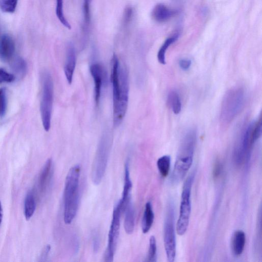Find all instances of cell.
Instances as JSON below:
<instances>
[{
	"label": "cell",
	"mask_w": 262,
	"mask_h": 262,
	"mask_svg": "<svg viewBox=\"0 0 262 262\" xmlns=\"http://www.w3.org/2000/svg\"><path fill=\"white\" fill-rule=\"evenodd\" d=\"M196 141L194 129L188 130L183 137L170 178L173 184L181 181L191 166Z\"/></svg>",
	"instance_id": "cell-1"
},
{
	"label": "cell",
	"mask_w": 262,
	"mask_h": 262,
	"mask_svg": "<svg viewBox=\"0 0 262 262\" xmlns=\"http://www.w3.org/2000/svg\"><path fill=\"white\" fill-rule=\"evenodd\" d=\"M80 166L72 167L66 177L64 189V222L70 224L74 219L79 206V183Z\"/></svg>",
	"instance_id": "cell-2"
},
{
	"label": "cell",
	"mask_w": 262,
	"mask_h": 262,
	"mask_svg": "<svg viewBox=\"0 0 262 262\" xmlns=\"http://www.w3.org/2000/svg\"><path fill=\"white\" fill-rule=\"evenodd\" d=\"M245 98V91L242 88H234L226 93L221 108L220 120L222 124L227 125L234 120L243 107Z\"/></svg>",
	"instance_id": "cell-3"
},
{
	"label": "cell",
	"mask_w": 262,
	"mask_h": 262,
	"mask_svg": "<svg viewBox=\"0 0 262 262\" xmlns=\"http://www.w3.org/2000/svg\"><path fill=\"white\" fill-rule=\"evenodd\" d=\"M53 101V83L52 78L48 72L42 75V94L40 105L42 126L46 132L51 126L52 110Z\"/></svg>",
	"instance_id": "cell-4"
},
{
	"label": "cell",
	"mask_w": 262,
	"mask_h": 262,
	"mask_svg": "<svg viewBox=\"0 0 262 262\" xmlns=\"http://www.w3.org/2000/svg\"><path fill=\"white\" fill-rule=\"evenodd\" d=\"M194 174H190L186 179L181 194L180 214L177 224V232L184 235L188 228L191 213V191Z\"/></svg>",
	"instance_id": "cell-5"
},
{
	"label": "cell",
	"mask_w": 262,
	"mask_h": 262,
	"mask_svg": "<svg viewBox=\"0 0 262 262\" xmlns=\"http://www.w3.org/2000/svg\"><path fill=\"white\" fill-rule=\"evenodd\" d=\"M111 144L106 139H103L98 146L92 168V180L98 185L101 181L106 168Z\"/></svg>",
	"instance_id": "cell-6"
},
{
	"label": "cell",
	"mask_w": 262,
	"mask_h": 262,
	"mask_svg": "<svg viewBox=\"0 0 262 262\" xmlns=\"http://www.w3.org/2000/svg\"><path fill=\"white\" fill-rule=\"evenodd\" d=\"M120 80V95L119 102L116 110L113 111V120L115 126L120 124L127 107L128 100V72L125 67L119 69Z\"/></svg>",
	"instance_id": "cell-7"
},
{
	"label": "cell",
	"mask_w": 262,
	"mask_h": 262,
	"mask_svg": "<svg viewBox=\"0 0 262 262\" xmlns=\"http://www.w3.org/2000/svg\"><path fill=\"white\" fill-rule=\"evenodd\" d=\"M122 211L120 201L115 205L108 235V243L104 255L105 261H113L119 235L120 216Z\"/></svg>",
	"instance_id": "cell-8"
},
{
	"label": "cell",
	"mask_w": 262,
	"mask_h": 262,
	"mask_svg": "<svg viewBox=\"0 0 262 262\" xmlns=\"http://www.w3.org/2000/svg\"><path fill=\"white\" fill-rule=\"evenodd\" d=\"M176 241L174 226L173 210L168 207L164 225V244L167 260H174L176 251Z\"/></svg>",
	"instance_id": "cell-9"
},
{
	"label": "cell",
	"mask_w": 262,
	"mask_h": 262,
	"mask_svg": "<svg viewBox=\"0 0 262 262\" xmlns=\"http://www.w3.org/2000/svg\"><path fill=\"white\" fill-rule=\"evenodd\" d=\"M111 79L113 87V111L117 107L120 95L119 63L117 57L114 54L112 58Z\"/></svg>",
	"instance_id": "cell-10"
},
{
	"label": "cell",
	"mask_w": 262,
	"mask_h": 262,
	"mask_svg": "<svg viewBox=\"0 0 262 262\" xmlns=\"http://www.w3.org/2000/svg\"><path fill=\"white\" fill-rule=\"evenodd\" d=\"M15 43L11 36L4 34L0 38V59L8 61L13 58L15 53Z\"/></svg>",
	"instance_id": "cell-11"
},
{
	"label": "cell",
	"mask_w": 262,
	"mask_h": 262,
	"mask_svg": "<svg viewBox=\"0 0 262 262\" xmlns=\"http://www.w3.org/2000/svg\"><path fill=\"white\" fill-rule=\"evenodd\" d=\"M53 174V164L52 159H48L40 172L38 182V188L41 193L48 189Z\"/></svg>",
	"instance_id": "cell-12"
},
{
	"label": "cell",
	"mask_w": 262,
	"mask_h": 262,
	"mask_svg": "<svg viewBox=\"0 0 262 262\" xmlns=\"http://www.w3.org/2000/svg\"><path fill=\"white\" fill-rule=\"evenodd\" d=\"M90 72L94 82L95 100L98 105L101 95L103 79V70L99 63H93L90 67Z\"/></svg>",
	"instance_id": "cell-13"
},
{
	"label": "cell",
	"mask_w": 262,
	"mask_h": 262,
	"mask_svg": "<svg viewBox=\"0 0 262 262\" xmlns=\"http://www.w3.org/2000/svg\"><path fill=\"white\" fill-rule=\"evenodd\" d=\"M132 187V183L130 178L129 162L127 160L124 165V178L122 197V199L119 200L122 206V211H124L127 204L130 201V191Z\"/></svg>",
	"instance_id": "cell-14"
},
{
	"label": "cell",
	"mask_w": 262,
	"mask_h": 262,
	"mask_svg": "<svg viewBox=\"0 0 262 262\" xmlns=\"http://www.w3.org/2000/svg\"><path fill=\"white\" fill-rule=\"evenodd\" d=\"M76 65V56L74 48L69 46L67 50L66 61L64 68V74L69 84L72 82Z\"/></svg>",
	"instance_id": "cell-15"
},
{
	"label": "cell",
	"mask_w": 262,
	"mask_h": 262,
	"mask_svg": "<svg viewBox=\"0 0 262 262\" xmlns=\"http://www.w3.org/2000/svg\"><path fill=\"white\" fill-rule=\"evenodd\" d=\"M245 244V232L241 230L235 231L231 238V247L233 254L236 256L241 255L244 250Z\"/></svg>",
	"instance_id": "cell-16"
},
{
	"label": "cell",
	"mask_w": 262,
	"mask_h": 262,
	"mask_svg": "<svg viewBox=\"0 0 262 262\" xmlns=\"http://www.w3.org/2000/svg\"><path fill=\"white\" fill-rule=\"evenodd\" d=\"M175 11L168 8L165 5L158 4L153 8L151 16L153 19L160 23L169 20L175 14Z\"/></svg>",
	"instance_id": "cell-17"
},
{
	"label": "cell",
	"mask_w": 262,
	"mask_h": 262,
	"mask_svg": "<svg viewBox=\"0 0 262 262\" xmlns=\"http://www.w3.org/2000/svg\"><path fill=\"white\" fill-rule=\"evenodd\" d=\"M124 211H125L124 230L127 234H131L134 231L135 220V210L131 201L127 204Z\"/></svg>",
	"instance_id": "cell-18"
},
{
	"label": "cell",
	"mask_w": 262,
	"mask_h": 262,
	"mask_svg": "<svg viewBox=\"0 0 262 262\" xmlns=\"http://www.w3.org/2000/svg\"><path fill=\"white\" fill-rule=\"evenodd\" d=\"M154 220V213L150 202H147L145 206V209L142 220V230L144 233H146L150 229Z\"/></svg>",
	"instance_id": "cell-19"
},
{
	"label": "cell",
	"mask_w": 262,
	"mask_h": 262,
	"mask_svg": "<svg viewBox=\"0 0 262 262\" xmlns=\"http://www.w3.org/2000/svg\"><path fill=\"white\" fill-rule=\"evenodd\" d=\"M36 200L32 191L30 190L27 194L24 202V215L27 220H29L36 209Z\"/></svg>",
	"instance_id": "cell-20"
},
{
	"label": "cell",
	"mask_w": 262,
	"mask_h": 262,
	"mask_svg": "<svg viewBox=\"0 0 262 262\" xmlns=\"http://www.w3.org/2000/svg\"><path fill=\"white\" fill-rule=\"evenodd\" d=\"M11 68L14 73L17 76H24L27 71V64L24 59L21 57H16L11 63Z\"/></svg>",
	"instance_id": "cell-21"
},
{
	"label": "cell",
	"mask_w": 262,
	"mask_h": 262,
	"mask_svg": "<svg viewBox=\"0 0 262 262\" xmlns=\"http://www.w3.org/2000/svg\"><path fill=\"white\" fill-rule=\"evenodd\" d=\"M179 36L175 35L172 37H169L165 40L163 44L160 48L158 54L157 58L159 62L162 64L166 63V53L169 47L177 40Z\"/></svg>",
	"instance_id": "cell-22"
},
{
	"label": "cell",
	"mask_w": 262,
	"mask_h": 262,
	"mask_svg": "<svg viewBox=\"0 0 262 262\" xmlns=\"http://www.w3.org/2000/svg\"><path fill=\"white\" fill-rule=\"evenodd\" d=\"M168 102L173 113L179 114L182 108V103L179 95L174 91H171L168 96Z\"/></svg>",
	"instance_id": "cell-23"
},
{
	"label": "cell",
	"mask_w": 262,
	"mask_h": 262,
	"mask_svg": "<svg viewBox=\"0 0 262 262\" xmlns=\"http://www.w3.org/2000/svg\"><path fill=\"white\" fill-rule=\"evenodd\" d=\"M157 165L161 176L166 177L168 174L170 166V157L168 155H164L159 158Z\"/></svg>",
	"instance_id": "cell-24"
},
{
	"label": "cell",
	"mask_w": 262,
	"mask_h": 262,
	"mask_svg": "<svg viewBox=\"0 0 262 262\" xmlns=\"http://www.w3.org/2000/svg\"><path fill=\"white\" fill-rule=\"evenodd\" d=\"M18 0H0V9L4 13H12L16 10Z\"/></svg>",
	"instance_id": "cell-25"
},
{
	"label": "cell",
	"mask_w": 262,
	"mask_h": 262,
	"mask_svg": "<svg viewBox=\"0 0 262 262\" xmlns=\"http://www.w3.org/2000/svg\"><path fill=\"white\" fill-rule=\"evenodd\" d=\"M147 261L155 262L157 261V243L155 237L150 236L149 241V248L147 257Z\"/></svg>",
	"instance_id": "cell-26"
},
{
	"label": "cell",
	"mask_w": 262,
	"mask_h": 262,
	"mask_svg": "<svg viewBox=\"0 0 262 262\" xmlns=\"http://www.w3.org/2000/svg\"><path fill=\"white\" fill-rule=\"evenodd\" d=\"M56 14L61 23L67 28L71 29V26L64 17L63 11V0H56Z\"/></svg>",
	"instance_id": "cell-27"
},
{
	"label": "cell",
	"mask_w": 262,
	"mask_h": 262,
	"mask_svg": "<svg viewBox=\"0 0 262 262\" xmlns=\"http://www.w3.org/2000/svg\"><path fill=\"white\" fill-rule=\"evenodd\" d=\"M7 108V92L5 88L0 89V118L4 117Z\"/></svg>",
	"instance_id": "cell-28"
},
{
	"label": "cell",
	"mask_w": 262,
	"mask_h": 262,
	"mask_svg": "<svg viewBox=\"0 0 262 262\" xmlns=\"http://www.w3.org/2000/svg\"><path fill=\"white\" fill-rule=\"evenodd\" d=\"M15 79V75L7 72L3 68H0V84L4 83H11Z\"/></svg>",
	"instance_id": "cell-29"
},
{
	"label": "cell",
	"mask_w": 262,
	"mask_h": 262,
	"mask_svg": "<svg viewBox=\"0 0 262 262\" xmlns=\"http://www.w3.org/2000/svg\"><path fill=\"white\" fill-rule=\"evenodd\" d=\"M92 0H83L82 11L85 24H89L90 21V5Z\"/></svg>",
	"instance_id": "cell-30"
},
{
	"label": "cell",
	"mask_w": 262,
	"mask_h": 262,
	"mask_svg": "<svg viewBox=\"0 0 262 262\" xmlns=\"http://www.w3.org/2000/svg\"><path fill=\"white\" fill-rule=\"evenodd\" d=\"M179 64L182 70L187 71L191 65V61L188 59H182L179 61Z\"/></svg>",
	"instance_id": "cell-31"
},
{
	"label": "cell",
	"mask_w": 262,
	"mask_h": 262,
	"mask_svg": "<svg viewBox=\"0 0 262 262\" xmlns=\"http://www.w3.org/2000/svg\"><path fill=\"white\" fill-rule=\"evenodd\" d=\"M100 245V240L98 234L95 232L93 238V250L96 252L98 250Z\"/></svg>",
	"instance_id": "cell-32"
},
{
	"label": "cell",
	"mask_w": 262,
	"mask_h": 262,
	"mask_svg": "<svg viewBox=\"0 0 262 262\" xmlns=\"http://www.w3.org/2000/svg\"><path fill=\"white\" fill-rule=\"evenodd\" d=\"M132 14V9L130 7H127L125 9V12H124V21L125 23L128 22V21L130 20V18L131 17Z\"/></svg>",
	"instance_id": "cell-33"
},
{
	"label": "cell",
	"mask_w": 262,
	"mask_h": 262,
	"mask_svg": "<svg viewBox=\"0 0 262 262\" xmlns=\"http://www.w3.org/2000/svg\"><path fill=\"white\" fill-rule=\"evenodd\" d=\"M222 168V165L221 163L219 162H217L214 166L213 169V175L214 177H217L221 172V170Z\"/></svg>",
	"instance_id": "cell-34"
},
{
	"label": "cell",
	"mask_w": 262,
	"mask_h": 262,
	"mask_svg": "<svg viewBox=\"0 0 262 262\" xmlns=\"http://www.w3.org/2000/svg\"><path fill=\"white\" fill-rule=\"evenodd\" d=\"M50 248H51L50 246L49 245L46 247V248L42 254V258H46L47 257L48 253L50 250Z\"/></svg>",
	"instance_id": "cell-35"
},
{
	"label": "cell",
	"mask_w": 262,
	"mask_h": 262,
	"mask_svg": "<svg viewBox=\"0 0 262 262\" xmlns=\"http://www.w3.org/2000/svg\"><path fill=\"white\" fill-rule=\"evenodd\" d=\"M3 208L1 202L0 201V226L1 225L2 219H3Z\"/></svg>",
	"instance_id": "cell-36"
}]
</instances>
